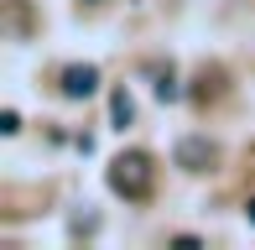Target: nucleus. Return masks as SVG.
Listing matches in <instances>:
<instances>
[{"label": "nucleus", "instance_id": "nucleus-2", "mask_svg": "<svg viewBox=\"0 0 255 250\" xmlns=\"http://www.w3.org/2000/svg\"><path fill=\"white\" fill-rule=\"evenodd\" d=\"M172 162H177L182 172H214V162H219V146L208 141V135H182V141L172 146Z\"/></svg>", "mask_w": 255, "mask_h": 250}, {"label": "nucleus", "instance_id": "nucleus-6", "mask_svg": "<svg viewBox=\"0 0 255 250\" xmlns=\"http://www.w3.org/2000/svg\"><path fill=\"white\" fill-rule=\"evenodd\" d=\"M245 214H250V224H255V198H250V203H245Z\"/></svg>", "mask_w": 255, "mask_h": 250}, {"label": "nucleus", "instance_id": "nucleus-1", "mask_svg": "<svg viewBox=\"0 0 255 250\" xmlns=\"http://www.w3.org/2000/svg\"><path fill=\"white\" fill-rule=\"evenodd\" d=\"M104 177H110V193H120V198H130V203L151 198V188H156V167H151L146 151H120Z\"/></svg>", "mask_w": 255, "mask_h": 250}, {"label": "nucleus", "instance_id": "nucleus-4", "mask_svg": "<svg viewBox=\"0 0 255 250\" xmlns=\"http://www.w3.org/2000/svg\"><path fill=\"white\" fill-rule=\"evenodd\" d=\"M110 115H115V125H120V130H125V125L135 120V105H130V94H125V89H120V94L110 99Z\"/></svg>", "mask_w": 255, "mask_h": 250}, {"label": "nucleus", "instance_id": "nucleus-5", "mask_svg": "<svg viewBox=\"0 0 255 250\" xmlns=\"http://www.w3.org/2000/svg\"><path fill=\"white\" fill-rule=\"evenodd\" d=\"M0 130H5V135L21 130V115H16V110H5V115H0Z\"/></svg>", "mask_w": 255, "mask_h": 250}, {"label": "nucleus", "instance_id": "nucleus-3", "mask_svg": "<svg viewBox=\"0 0 255 250\" xmlns=\"http://www.w3.org/2000/svg\"><path fill=\"white\" fill-rule=\"evenodd\" d=\"M94 89H99V68H94V63L63 68V99H89Z\"/></svg>", "mask_w": 255, "mask_h": 250}]
</instances>
